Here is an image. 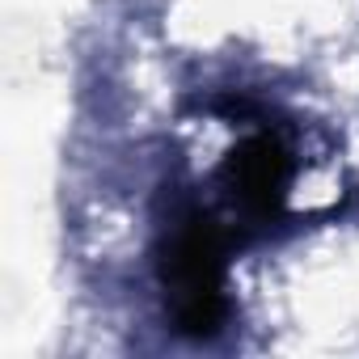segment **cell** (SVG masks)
<instances>
[{"label":"cell","instance_id":"6da1fadb","mask_svg":"<svg viewBox=\"0 0 359 359\" xmlns=\"http://www.w3.org/2000/svg\"><path fill=\"white\" fill-rule=\"evenodd\" d=\"M161 279L173 292V325L187 338H212L224 317V241L208 212H187L161 250Z\"/></svg>","mask_w":359,"mask_h":359},{"label":"cell","instance_id":"7a4b0ae2","mask_svg":"<svg viewBox=\"0 0 359 359\" xmlns=\"http://www.w3.org/2000/svg\"><path fill=\"white\" fill-rule=\"evenodd\" d=\"M287 177H292V156H287L283 140L271 135V131H258L245 144H237V152L224 165V182H229L233 199L254 216H275L279 212Z\"/></svg>","mask_w":359,"mask_h":359}]
</instances>
